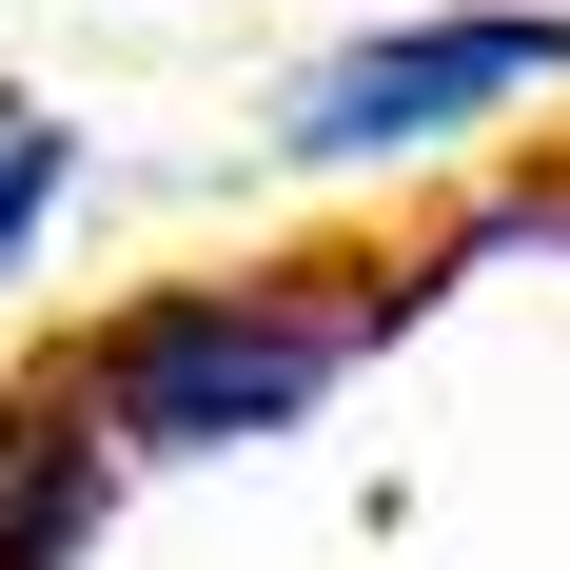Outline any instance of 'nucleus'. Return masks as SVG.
<instances>
[{
    "instance_id": "obj_4",
    "label": "nucleus",
    "mask_w": 570,
    "mask_h": 570,
    "mask_svg": "<svg viewBox=\"0 0 570 570\" xmlns=\"http://www.w3.org/2000/svg\"><path fill=\"white\" fill-rule=\"evenodd\" d=\"M79 197V118H40V99H0V256H40V217Z\"/></svg>"
},
{
    "instance_id": "obj_1",
    "label": "nucleus",
    "mask_w": 570,
    "mask_h": 570,
    "mask_svg": "<svg viewBox=\"0 0 570 570\" xmlns=\"http://www.w3.org/2000/svg\"><path fill=\"white\" fill-rule=\"evenodd\" d=\"M413 256H276V276H158L138 315L59 354L79 413H99V453H236V433H295V413L335 394L354 354L413 315Z\"/></svg>"
},
{
    "instance_id": "obj_3",
    "label": "nucleus",
    "mask_w": 570,
    "mask_h": 570,
    "mask_svg": "<svg viewBox=\"0 0 570 570\" xmlns=\"http://www.w3.org/2000/svg\"><path fill=\"white\" fill-rule=\"evenodd\" d=\"M99 492H118V453H99V413H79V374H20L0 394V570H79Z\"/></svg>"
},
{
    "instance_id": "obj_2",
    "label": "nucleus",
    "mask_w": 570,
    "mask_h": 570,
    "mask_svg": "<svg viewBox=\"0 0 570 570\" xmlns=\"http://www.w3.org/2000/svg\"><path fill=\"white\" fill-rule=\"evenodd\" d=\"M531 79H570V20H413V40H354L295 79V158H413V138H472L492 99H531Z\"/></svg>"
}]
</instances>
